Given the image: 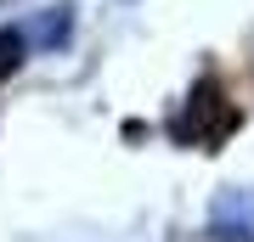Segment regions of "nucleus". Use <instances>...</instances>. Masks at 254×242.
<instances>
[{"instance_id": "1", "label": "nucleus", "mask_w": 254, "mask_h": 242, "mask_svg": "<svg viewBox=\"0 0 254 242\" xmlns=\"http://www.w3.org/2000/svg\"><path fill=\"white\" fill-rule=\"evenodd\" d=\"M243 124V113L226 101V90H220L215 79H203L198 90L187 96V107H181V118H175V141H187V146H203V152H215L226 135Z\"/></svg>"}, {"instance_id": "2", "label": "nucleus", "mask_w": 254, "mask_h": 242, "mask_svg": "<svg viewBox=\"0 0 254 242\" xmlns=\"http://www.w3.org/2000/svg\"><path fill=\"white\" fill-rule=\"evenodd\" d=\"M23 51H28V45H23V34H17V28H0V85H6L11 73L23 68Z\"/></svg>"}]
</instances>
